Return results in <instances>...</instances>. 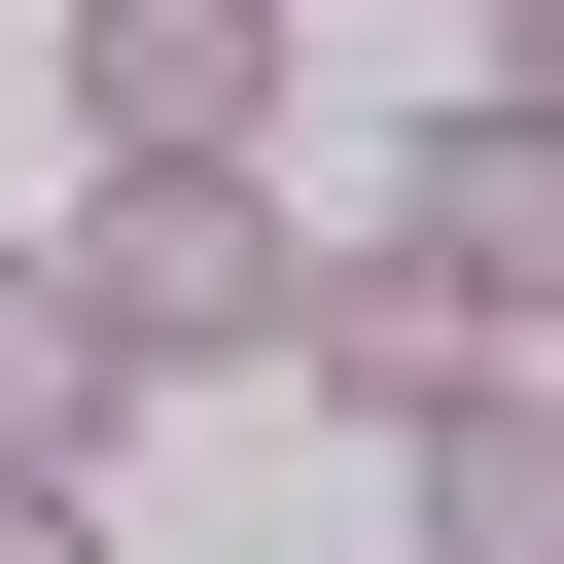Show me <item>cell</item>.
Masks as SVG:
<instances>
[{"label":"cell","instance_id":"8992f818","mask_svg":"<svg viewBox=\"0 0 564 564\" xmlns=\"http://www.w3.org/2000/svg\"><path fill=\"white\" fill-rule=\"evenodd\" d=\"M0 564H141V529H106V458H0Z\"/></svg>","mask_w":564,"mask_h":564},{"label":"cell","instance_id":"7a4b0ae2","mask_svg":"<svg viewBox=\"0 0 564 564\" xmlns=\"http://www.w3.org/2000/svg\"><path fill=\"white\" fill-rule=\"evenodd\" d=\"M388 247H423L494 352H564V106H494V70H458V106H423V176H388Z\"/></svg>","mask_w":564,"mask_h":564},{"label":"cell","instance_id":"277c9868","mask_svg":"<svg viewBox=\"0 0 564 564\" xmlns=\"http://www.w3.org/2000/svg\"><path fill=\"white\" fill-rule=\"evenodd\" d=\"M388 458H423V564H564V352H458Z\"/></svg>","mask_w":564,"mask_h":564},{"label":"cell","instance_id":"3957f363","mask_svg":"<svg viewBox=\"0 0 564 564\" xmlns=\"http://www.w3.org/2000/svg\"><path fill=\"white\" fill-rule=\"evenodd\" d=\"M70 141H282V0H70Z\"/></svg>","mask_w":564,"mask_h":564},{"label":"cell","instance_id":"52a82bcc","mask_svg":"<svg viewBox=\"0 0 564 564\" xmlns=\"http://www.w3.org/2000/svg\"><path fill=\"white\" fill-rule=\"evenodd\" d=\"M458 70H494V106H564V0H494V35H458Z\"/></svg>","mask_w":564,"mask_h":564},{"label":"cell","instance_id":"6da1fadb","mask_svg":"<svg viewBox=\"0 0 564 564\" xmlns=\"http://www.w3.org/2000/svg\"><path fill=\"white\" fill-rule=\"evenodd\" d=\"M35 247L106 282V352H141V388H282V282H317V212H282L247 141H141V176H70Z\"/></svg>","mask_w":564,"mask_h":564},{"label":"cell","instance_id":"5b68a950","mask_svg":"<svg viewBox=\"0 0 564 564\" xmlns=\"http://www.w3.org/2000/svg\"><path fill=\"white\" fill-rule=\"evenodd\" d=\"M141 423V352H106V282L70 247H0V458H106Z\"/></svg>","mask_w":564,"mask_h":564}]
</instances>
